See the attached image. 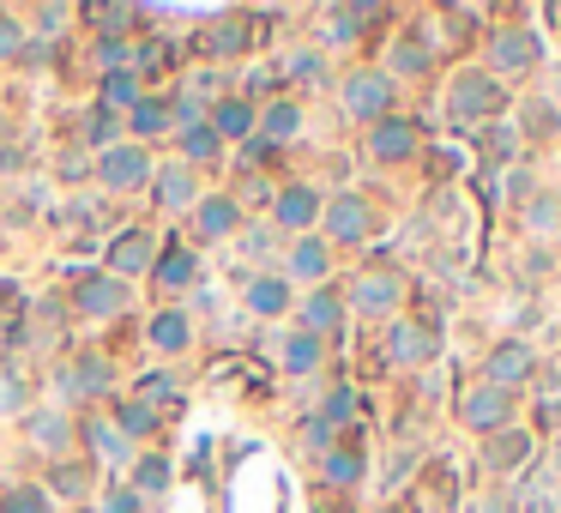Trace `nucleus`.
<instances>
[{
    "label": "nucleus",
    "instance_id": "23",
    "mask_svg": "<svg viewBox=\"0 0 561 513\" xmlns=\"http://www.w3.org/2000/svg\"><path fill=\"white\" fill-rule=\"evenodd\" d=\"M115 387V369H109L103 356H73L61 369V393H66V405H97V399Z\"/></svg>",
    "mask_w": 561,
    "mask_h": 513
},
{
    "label": "nucleus",
    "instance_id": "10",
    "mask_svg": "<svg viewBox=\"0 0 561 513\" xmlns=\"http://www.w3.org/2000/svg\"><path fill=\"white\" fill-rule=\"evenodd\" d=\"M332 266H339L332 242L320 236V230H308V236L284 242V266H278V272H284L290 284H302V290H320V284H332Z\"/></svg>",
    "mask_w": 561,
    "mask_h": 513
},
{
    "label": "nucleus",
    "instance_id": "37",
    "mask_svg": "<svg viewBox=\"0 0 561 513\" xmlns=\"http://www.w3.org/2000/svg\"><path fill=\"white\" fill-rule=\"evenodd\" d=\"M320 484H332V489H356V484H363V453H356V448H332V453H320Z\"/></svg>",
    "mask_w": 561,
    "mask_h": 513
},
{
    "label": "nucleus",
    "instance_id": "48",
    "mask_svg": "<svg viewBox=\"0 0 561 513\" xmlns=\"http://www.w3.org/2000/svg\"><path fill=\"white\" fill-rule=\"evenodd\" d=\"M25 387L13 381V375H0V417H25Z\"/></svg>",
    "mask_w": 561,
    "mask_h": 513
},
{
    "label": "nucleus",
    "instance_id": "45",
    "mask_svg": "<svg viewBox=\"0 0 561 513\" xmlns=\"http://www.w3.org/2000/svg\"><path fill=\"white\" fill-rule=\"evenodd\" d=\"M206 42H211V54H235V49H248V19H218Z\"/></svg>",
    "mask_w": 561,
    "mask_h": 513
},
{
    "label": "nucleus",
    "instance_id": "21",
    "mask_svg": "<svg viewBox=\"0 0 561 513\" xmlns=\"http://www.w3.org/2000/svg\"><path fill=\"white\" fill-rule=\"evenodd\" d=\"M206 121H211V133H218L223 145H248L254 133H260V103L242 97V91H223L218 103L206 109Z\"/></svg>",
    "mask_w": 561,
    "mask_h": 513
},
{
    "label": "nucleus",
    "instance_id": "8",
    "mask_svg": "<svg viewBox=\"0 0 561 513\" xmlns=\"http://www.w3.org/2000/svg\"><path fill=\"white\" fill-rule=\"evenodd\" d=\"M92 170H97V182H103L109 194H139V187H151L157 158H151V145L121 139V145H109V151L92 163Z\"/></svg>",
    "mask_w": 561,
    "mask_h": 513
},
{
    "label": "nucleus",
    "instance_id": "11",
    "mask_svg": "<svg viewBox=\"0 0 561 513\" xmlns=\"http://www.w3.org/2000/svg\"><path fill=\"white\" fill-rule=\"evenodd\" d=\"M78 448H85V465H103V472H127L133 460H139V448H133L127 435L115 429V417H78Z\"/></svg>",
    "mask_w": 561,
    "mask_h": 513
},
{
    "label": "nucleus",
    "instance_id": "17",
    "mask_svg": "<svg viewBox=\"0 0 561 513\" xmlns=\"http://www.w3.org/2000/svg\"><path fill=\"white\" fill-rule=\"evenodd\" d=\"M380 73H387L392 85L405 80H435V42L417 30H399V37H387V61H380Z\"/></svg>",
    "mask_w": 561,
    "mask_h": 513
},
{
    "label": "nucleus",
    "instance_id": "22",
    "mask_svg": "<svg viewBox=\"0 0 561 513\" xmlns=\"http://www.w3.org/2000/svg\"><path fill=\"white\" fill-rule=\"evenodd\" d=\"M242 303L260 320H284V315H296V284L272 266V272H254L248 284H242Z\"/></svg>",
    "mask_w": 561,
    "mask_h": 513
},
{
    "label": "nucleus",
    "instance_id": "6",
    "mask_svg": "<svg viewBox=\"0 0 561 513\" xmlns=\"http://www.w3.org/2000/svg\"><path fill=\"white\" fill-rule=\"evenodd\" d=\"M435 356H441V327L435 320H417V315L387 320V363L392 369H429Z\"/></svg>",
    "mask_w": 561,
    "mask_h": 513
},
{
    "label": "nucleus",
    "instance_id": "13",
    "mask_svg": "<svg viewBox=\"0 0 561 513\" xmlns=\"http://www.w3.org/2000/svg\"><path fill=\"white\" fill-rule=\"evenodd\" d=\"M459 423H465L471 435L513 429V393H501V387H489V381H471L465 393H459Z\"/></svg>",
    "mask_w": 561,
    "mask_h": 513
},
{
    "label": "nucleus",
    "instance_id": "26",
    "mask_svg": "<svg viewBox=\"0 0 561 513\" xmlns=\"http://www.w3.org/2000/svg\"><path fill=\"white\" fill-rule=\"evenodd\" d=\"M127 489L145 501V508H151V501H163L175 489V460H170V453H157V448H145L139 460L127 465Z\"/></svg>",
    "mask_w": 561,
    "mask_h": 513
},
{
    "label": "nucleus",
    "instance_id": "33",
    "mask_svg": "<svg viewBox=\"0 0 561 513\" xmlns=\"http://www.w3.org/2000/svg\"><path fill=\"white\" fill-rule=\"evenodd\" d=\"M121 139H127V121H121L115 109L92 103L85 115H78V151H92V158H103L109 145H121Z\"/></svg>",
    "mask_w": 561,
    "mask_h": 513
},
{
    "label": "nucleus",
    "instance_id": "38",
    "mask_svg": "<svg viewBox=\"0 0 561 513\" xmlns=\"http://www.w3.org/2000/svg\"><path fill=\"white\" fill-rule=\"evenodd\" d=\"M85 19L97 25V37H133V25H139V7L103 0V7H85Z\"/></svg>",
    "mask_w": 561,
    "mask_h": 513
},
{
    "label": "nucleus",
    "instance_id": "35",
    "mask_svg": "<svg viewBox=\"0 0 561 513\" xmlns=\"http://www.w3.org/2000/svg\"><path fill=\"white\" fill-rule=\"evenodd\" d=\"M278 80H296V85H327V80H332V66H327V54L314 49V42H290V49L278 54Z\"/></svg>",
    "mask_w": 561,
    "mask_h": 513
},
{
    "label": "nucleus",
    "instance_id": "7",
    "mask_svg": "<svg viewBox=\"0 0 561 513\" xmlns=\"http://www.w3.org/2000/svg\"><path fill=\"white\" fill-rule=\"evenodd\" d=\"M66 303H73V315L78 320H121L133 308V284H121V278H109V272H85L73 290H66Z\"/></svg>",
    "mask_w": 561,
    "mask_h": 513
},
{
    "label": "nucleus",
    "instance_id": "34",
    "mask_svg": "<svg viewBox=\"0 0 561 513\" xmlns=\"http://www.w3.org/2000/svg\"><path fill=\"white\" fill-rule=\"evenodd\" d=\"M121 121H127V139H133V145L170 139V97H151V91H145L139 103H133L127 115H121Z\"/></svg>",
    "mask_w": 561,
    "mask_h": 513
},
{
    "label": "nucleus",
    "instance_id": "15",
    "mask_svg": "<svg viewBox=\"0 0 561 513\" xmlns=\"http://www.w3.org/2000/svg\"><path fill=\"white\" fill-rule=\"evenodd\" d=\"M344 320H351V308H344V290L339 284H320V290H302V296H296V327L314 332L320 344L339 339Z\"/></svg>",
    "mask_w": 561,
    "mask_h": 513
},
{
    "label": "nucleus",
    "instance_id": "41",
    "mask_svg": "<svg viewBox=\"0 0 561 513\" xmlns=\"http://www.w3.org/2000/svg\"><path fill=\"white\" fill-rule=\"evenodd\" d=\"M97 66H103V73H139V42L133 37H97Z\"/></svg>",
    "mask_w": 561,
    "mask_h": 513
},
{
    "label": "nucleus",
    "instance_id": "27",
    "mask_svg": "<svg viewBox=\"0 0 561 513\" xmlns=\"http://www.w3.org/2000/svg\"><path fill=\"white\" fill-rule=\"evenodd\" d=\"M145 344H151L157 356H182L187 344H194V315H187V308H157V315L145 320Z\"/></svg>",
    "mask_w": 561,
    "mask_h": 513
},
{
    "label": "nucleus",
    "instance_id": "30",
    "mask_svg": "<svg viewBox=\"0 0 561 513\" xmlns=\"http://www.w3.org/2000/svg\"><path fill=\"white\" fill-rule=\"evenodd\" d=\"M170 139H175V158H182L187 170H211V163H223V151H230V145H223L218 133H211V121H194V127H175Z\"/></svg>",
    "mask_w": 561,
    "mask_h": 513
},
{
    "label": "nucleus",
    "instance_id": "47",
    "mask_svg": "<svg viewBox=\"0 0 561 513\" xmlns=\"http://www.w3.org/2000/svg\"><path fill=\"white\" fill-rule=\"evenodd\" d=\"M170 399H175V381H170V375H139V405H170Z\"/></svg>",
    "mask_w": 561,
    "mask_h": 513
},
{
    "label": "nucleus",
    "instance_id": "51",
    "mask_svg": "<svg viewBox=\"0 0 561 513\" xmlns=\"http://www.w3.org/2000/svg\"><path fill=\"white\" fill-rule=\"evenodd\" d=\"M248 85H254V91H272V85H278V73H266V66H254V73H248Z\"/></svg>",
    "mask_w": 561,
    "mask_h": 513
},
{
    "label": "nucleus",
    "instance_id": "49",
    "mask_svg": "<svg viewBox=\"0 0 561 513\" xmlns=\"http://www.w3.org/2000/svg\"><path fill=\"white\" fill-rule=\"evenodd\" d=\"M73 19V7H42L37 13V25H42V37H61V25Z\"/></svg>",
    "mask_w": 561,
    "mask_h": 513
},
{
    "label": "nucleus",
    "instance_id": "5",
    "mask_svg": "<svg viewBox=\"0 0 561 513\" xmlns=\"http://www.w3.org/2000/svg\"><path fill=\"white\" fill-rule=\"evenodd\" d=\"M320 236L332 242V254L339 248H363L368 236H375V206H368L363 194H332L327 206H320Z\"/></svg>",
    "mask_w": 561,
    "mask_h": 513
},
{
    "label": "nucleus",
    "instance_id": "50",
    "mask_svg": "<svg viewBox=\"0 0 561 513\" xmlns=\"http://www.w3.org/2000/svg\"><path fill=\"white\" fill-rule=\"evenodd\" d=\"M61 175H66V182H85V151H66Z\"/></svg>",
    "mask_w": 561,
    "mask_h": 513
},
{
    "label": "nucleus",
    "instance_id": "4",
    "mask_svg": "<svg viewBox=\"0 0 561 513\" xmlns=\"http://www.w3.org/2000/svg\"><path fill=\"white\" fill-rule=\"evenodd\" d=\"M19 429H25V448L31 453H42V460H73V448H78V417L66 405H37V411H25L19 417Z\"/></svg>",
    "mask_w": 561,
    "mask_h": 513
},
{
    "label": "nucleus",
    "instance_id": "14",
    "mask_svg": "<svg viewBox=\"0 0 561 513\" xmlns=\"http://www.w3.org/2000/svg\"><path fill=\"white\" fill-rule=\"evenodd\" d=\"M320 206H327V194L320 187H308V182H290V187H278L272 194V230L278 236H308V230H320Z\"/></svg>",
    "mask_w": 561,
    "mask_h": 513
},
{
    "label": "nucleus",
    "instance_id": "16",
    "mask_svg": "<svg viewBox=\"0 0 561 513\" xmlns=\"http://www.w3.org/2000/svg\"><path fill=\"white\" fill-rule=\"evenodd\" d=\"M532 375H537V351L525 339H496L484 351V381L501 387V393H520Z\"/></svg>",
    "mask_w": 561,
    "mask_h": 513
},
{
    "label": "nucleus",
    "instance_id": "54",
    "mask_svg": "<svg viewBox=\"0 0 561 513\" xmlns=\"http://www.w3.org/2000/svg\"><path fill=\"white\" fill-rule=\"evenodd\" d=\"M556 460H561V448H556ZM556 472H561V465H556Z\"/></svg>",
    "mask_w": 561,
    "mask_h": 513
},
{
    "label": "nucleus",
    "instance_id": "20",
    "mask_svg": "<svg viewBox=\"0 0 561 513\" xmlns=\"http://www.w3.org/2000/svg\"><path fill=\"white\" fill-rule=\"evenodd\" d=\"M187 218H194V242H199V248H211V242H230L235 230L248 224V218H242V199H235V194H199V206L187 211Z\"/></svg>",
    "mask_w": 561,
    "mask_h": 513
},
{
    "label": "nucleus",
    "instance_id": "44",
    "mask_svg": "<svg viewBox=\"0 0 561 513\" xmlns=\"http://www.w3.org/2000/svg\"><path fill=\"white\" fill-rule=\"evenodd\" d=\"M97 513H145V501L127 489V477H115V484L97 489Z\"/></svg>",
    "mask_w": 561,
    "mask_h": 513
},
{
    "label": "nucleus",
    "instance_id": "29",
    "mask_svg": "<svg viewBox=\"0 0 561 513\" xmlns=\"http://www.w3.org/2000/svg\"><path fill=\"white\" fill-rule=\"evenodd\" d=\"M42 489H49V501L61 508V501H85V496H97V472L85 460H54L49 465V477H42Z\"/></svg>",
    "mask_w": 561,
    "mask_h": 513
},
{
    "label": "nucleus",
    "instance_id": "36",
    "mask_svg": "<svg viewBox=\"0 0 561 513\" xmlns=\"http://www.w3.org/2000/svg\"><path fill=\"white\" fill-rule=\"evenodd\" d=\"M139 97H145V80H139V73H97V103H103V109L127 115Z\"/></svg>",
    "mask_w": 561,
    "mask_h": 513
},
{
    "label": "nucleus",
    "instance_id": "52",
    "mask_svg": "<svg viewBox=\"0 0 561 513\" xmlns=\"http://www.w3.org/2000/svg\"><path fill=\"white\" fill-rule=\"evenodd\" d=\"M477 513H501V496H489V501H484V508H477Z\"/></svg>",
    "mask_w": 561,
    "mask_h": 513
},
{
    "label": "nucleus",
    "instance_id": "12",
    "mask_svg": "<svg viewBox=\"0 0 561 513\" xmlns=\"http://www.w3.org/2000/svg\"><path fill=\"white\" fill-rule=\"evenodd\" d=\"M417 145H423V133H417V121H411V115H387V121H375V127H363V158L387 163V170L411 163V158H417Z\"/></svg>",
    "mask_w": 561,
    "mask_h": 513
},
{
    "label": "nucleus",
    "instance_id": "46",
    "mask_svg": "<svg viewBox=\"0 0 561 513\" xmlns=\"http://www.w3.org/2000/svg\"><path fill=\"white\" fill-rule=\"evenodd\" d=\"M314 417H327L332 429H351V423H356V393H351V387H332L327 405L314 411Z\"/></svg>",
    "mask_w": 561,
    "mask_h": 513
},
{
    "label": "nucleus",
    "instance_id": "19",
    "mask_svg": "<svg viewBox=\"0 0 561 513\" xmlns=\"http://www.w3.org/2000/svg\"><path fill=\"white\" fill-rule=\"evenodd\" d=\"M380 19H387V7H327V13H320V42H314V49L327 54V49H356V42H363V30L368 25H380Z\"/></svg>",
    "mask_w": 561,
    "mask_h": 513
},
{
    "label": "nucleus",
    "instance_id": "53",
    "mask_svg": "<svg viewBox=\"0 0 561 513\" xmlns=\"http://www.w3.org/2000/svg\"><path fill=\"white\" fill-rule=\"evenodd\" d=\"M375 513H405V508H399V501H380V508Z\"/></svg>",
    "mask_w": 561,
    "mask_h": 513
},
{
    "label": "nucleus",
    "instance_id": "28",
    "mask_svg": "<svg viewBox=\"0 0 561 513\" xmlns=\"http://www.w3.org/2000/svg\"><path fill=\"white\" fill-rule=\"evenodd\" d=\"M320 363H327V344L314 339V332L290 327L284 339H278V369L296 375V381H308V375H320Z\"/></svg>",
    "mask_w": 561,
    "mask_h": 513
},
{
    "label": "nucleus",
    "instance_id": "9",
    "mask_svg": "<svg viewBox=\"0 0 561 513\" xmlns=\"http://www.w3.org/2000/svg\"><path fill=\"white\" fill-rule=\"evenodd\" d=\"M537 30H525V25H496L489 30V49H484V73H496L501 85L508 80H520V73H532L537 66Z\"/></svg>",
    "mask_w": 561,
    "mask_h": 513
},
{
    "label": "nucleus",
    "instance_id": "3",
    "mask_svg": "<svg viewBox=\"0 0 561 513\" xmlns=\"http://www.w3.org/2000/svg\"><path fill=\"white\" fill-rule=\"evenodd\" d=\"M344 308H351L356 320H399V308H405V278L392 272V266H368V272H356V284L344 290Z\"/></svg>",
    "mask_w": 561,
    "mask_h": 513
},
{
    "label": "nucleus",
    "instance_id": "25",
    "mask_svg": "<svg viewBox=\"0 0 561 513\" xmlns=\"http://www.w3.org/2000/svg\"><path fill=\"white\" fill-rule=\"evenodd\" d=\"M532 453H537V441H532V429H520V423L501 429V435H484V472L489 477H513Z\"/></svg>",
    "mask_w": 561,
    "mask_h": 513
},
{
    "label": "nucleus",
    "instance_id": "39",
    "mask_svg": "<svg viewBox=\"0 0 561 513\" xmlns=\"http://www.w3.org/2000/svg\"><path fill=\"white\" fill-rule=\"evenodd\" d=\"M525 230L532 236H561V194H532L525 199Z\"/></svg>",
    "mask_w": 561,
    "mask_h": 513
},
{
    "label": "nucleus",
    "instance_id": "1",
    "mask_svg": "<svg viewBox=\"0 0 561 513\" xmlns=\"http://www.w3.org/2000/svg\"><path fill=\"white\" fill-rule=\"evenodd\" d=\"M501 109H508V85H501L496 73H484V66H459L453 80H447V115L465 121V127L496 121Z\"/></svg>",
    "mask_w": 561,
    "mask_h": 513
},
{
    "label": "nucleus",
    "instance_id": "31",
    "mask_svg": "<svg viewBox=\"0 0 561 513\" xmlns=\"http://www.w3.org/2000/svg\"><path fill=\"white\" fill-rule=\"evenodd\" d=\"M302 127H308V115H302V103L290 91H278V97H266V103H260V139L266 145H290Z\"/></svg>",
    "mask_w": 561,
    "mask_h": 513
},
{
    "label": "nucleus",
    "instance_id": "42",
    "mask_svg": "<svg viewBox=\"0 0 561 513\" xmlns=\"http://www.w3.org/2000/svg\"><path fill=\"white\" fill-rule=\"evenodd\" d=\"M157 423H163V417H157V411H151V405H139V399H127V405H121V411H115V429H121V435H127L133 448H139V441H145V435H151V429H157Z\"/></svg>",
    "mask_w": 561,
    "mask_h": 513
},
{
    "label": "nucleus",
    "instance_id": "24",
    "mask_svg": "<svg viewBox=\"0 0 561 513\" xmlns=\"http://www.w3.org/2000/svg\"><path fill=\"white\" fill-rule=\"evenodd\" d=\"M199 170H187L182 158H170V163H157V175H151V199L163 211H194L199 206Z\"/></svg>",
    "mask_w": 561,
    "mask_h": 513
},
{
    "label": "nucleus",
    "instance_id": "40",
    "mask_svg": "<svg viewBox=\"0 0 561 513\" xmlns=\"http://www.w3.org/2000/svg\"><path fill=\"white\" fill-rule=\"evenodd\" d=\"M0 513H54L42 484H0Z\"/></svg>",
    "mask_w": 561,
    "mask_h": 513
},
{
    "label": "nucleus",
    "instance_id": "2",
    "mask_svg": "<svg viewBox=\"0 0 561 513\" xmlns=\"http://www.w3.org/2000/svg\"><path fill=\"white\" fill-rule=\"evenodd\" d=\"M339 103L351 121H363V127H375V121L399 115V85L380 73V66H356V73H344L339 80Z\"/></svg>",
    "mask_w": 561,
    "mask_h": 513
},
{
    "label": "nucleus",
    "instance_id": "43",
    "mask_svg": "<svg viewBox=\"0 0 561 513\" xmlns=\"http://www.w3.org/2000/svg\"><path fill=\"white\" fill-rule=\"evenodd\" d=\"M25 42H31L25 19H19V13H7V7H0V66H13L19 54H25Z\"/></svg>",
    "mask_w": 561,
    "mask_h": 513
},
{
    "label": "nucleus",
    "instance_id": "18",
    "mask_svg": "<svg viewBox=\"0 0 561 513\" xmlns=\"http://www.w3.org/2000/svg\"><path fill=\"white\" fill-rule=\"evenodd\" d=\"M151 266H157V236L145 224H127L115 242H109V254H103V272L121 278V284H133V278L151 272Z\"/></svg>",
    "mask_w": 561,
    "mask_h": 513
},
{
    "label": "nucleus",
    "instance_id": "32",
    "mask_svg": "<svg viewBox=\"0 0 561 513\" xmlns=\"http://www.w3.org/2000/svg\"><path fill=\"white\" fill-rule=\"evenodd\" d=\"M199 248H170V254H157V266H151V278H157V290L163 296H187V290L199 284Z\"/></svg>",
    "mask_w": 561,
    "mask_h": 513
}]
</instances>
